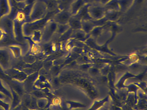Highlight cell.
Instances as JSON below:
<instances>
[{"mask_svg":"<svg viewBox=\"0 0 147 110\" xmlns=\"http://www.w3.org/2000/svg\"><path fill=\"white\" fill-rule=\"evenodd\" d=\"M61 7L63 9H67L71 7L73 3L76 0H59Z\"/></svg>","mask_w":147,"mask_h":110,"instance_id":"1","label":"cell"},{"mask_svg":"<svg viewBox=\"0 0 147 110\" xmlns=\"http://www.w3.org/2000/svg\"><path fill=\"white\" fill-rule=\"evenodd\" d=\"M96 1V0H85V2L88 3H93L94 2Z\"/></svg>","mask_w":147,"mask_h":110,"instance_id":"2","label":"cell"},{"mask_svg":"<svg viewBox=\"0 0 147 110\" xmlns=\"http://www.w3.org/2000/svg\"><path fill=\"white\" fill-rule=\"evenodd\" d=\"M108 1V0H100L101 2L103 3H106V2H107Z\"/></svg>","mask_w":147,"mask_h":110,"instance_id":"3","label":"cell"},{"mask_svg":"<svg viewBox=\"0 0 147 110\" xmlns=\"http://www.w3.org/2000/svg\"><path fill=\"white\" fill-rule=\"evenodd\" d=\"M53 1H59V0H53Z\"/></svg>","mask_w":147,"mask_h":110,"instance_id":"4","label":"cell"}]
</instances>
